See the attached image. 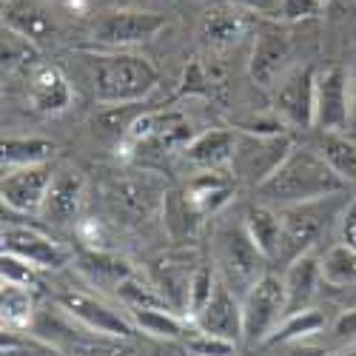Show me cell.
<instances>
[{
    "label": "cell",
    "mask_w": 356,
    "mask_h": 356,
    "mask_svg": "<svg viewBox=\"0 0 356 356\" xmlns=\"http://www.w3.org/2000/svg\"><path fill=\"white\" fill-rule=\"evenodd\" d=\"M348 188L342 177L325 163V157L311 145H293L282 165L257 186V194L265 197L271 205H300L337 197Z\"/></svg>",
    "instance_id": "1"
},
{
    "label": "cell",
    "mask_w": 356,
    "mask_h": 356,
    "mask_svg": "<svg viewBox=\"0 0 356 356\" xmlns=\"http://www.w3.org/2000/svg\"><path fill=\"white\" fill-rule=\"evenodd\" d=\"M157 69L140 54H100L95 57L92 88L106 106H131L145 100L157 88Z\"/></svg>",
    "instance_id": "2"
},
{
    "label": "cell",
    "mask_w": 356,
    "mask_h": 356,
    "mask_svg": "<svg viewBox=\"0 0 356 356\" xmlns=\"http://www.w3.org/2000/svg\"><path fill=\"white\" fill-rule=\"evenodd\" d=\"M288 300H285V282L274 274L259 277L243 300V342L259 345L268 342L271 334L280 328L285 319Z\"/></svg>",
    "instance_id": "3"
},
{
    "label": "cell",
    "mask_w": 356,
    "mask_h": 356,
    "mask_svg": "<svg viewBox=\"0 0 356 356\" xmlns=\"http://www.w3.org/2000/svg\"><path fill=\"white\" fill-rule=\"evenodd\" d=\"M331 211H337L334 197L316 200V202L285 205V209L280 211V217H282V245H280V257L277 259L291 265L293 259L311 254L314 243L322 236L325 225H328Z\"/></svg>",
    "instance_id": "4"
},
{
    "label": "cell",
    "mask_w": 356,
    "mask_h": 356,
    "mask_svg": "<svg viewBox=\"0 0 356 356\" xmlns=\"http://www.w3.org/2000/svg\"><path fill=\"white\" fill-rule=\"evenodd\" d=\"M293 143L285 134H236V148L231 157L234 177L262 186L268 177L282 165Z\"/></svg>",
    "instance_id": "5"
},
{
    "label": "cell",
    "mask_w": 356,
    "mask_h": 356,
    "mask_svg": "<svg viewBox=\"0 0 356 356\" xmlns=\"http://www.w3.org/2000/svg\"><path fill=\"white\" fill-rule=\"evenodd\" d=\"M57 305L66 316H72L74 322H80L86 331H92L97 337H108V339H129L137 334V325L131 322V314H120L111 305H106L97 296L86 293V291H74L66 288L57 293Z\"/></svg>",
    "instance_id": "6"
},
{
    "label": "cell",
    "mask_w": 356,
    "mask_h": 356,
    "mask_svg": "<svg viewBox=\"0 0 356 356\" xmlns=\"http://www.w3.org/2000/svg\"><path fill=\"white\" fill-rule=\"evenodd\" d=\"M316 108V69L296 66L274 86V114L285 126L311 129Z\"/></svg>",
    "instance_id": "7"
},
{
    "label": "cell",
    "mask_w": 356,
    "mask_h": 356,
    "mask_svg": "<svg viewBox=\"0 0 356 356\" xmlns=\"http://www.w3.org/2000/svg\"><path fill=\"white\" fill-rule=\"evenodd\" d=\"M314 126L319 131H350V72L328 66L316 72Z\"/></svg>",
    "instance_id": "8"
},
{
    "label": "cell",
    "mask_w": 356,
    "mask_h": 356,
    "mask_svg": "<svg viewBox=\"0 0 356 356\" xmlns=\"http://www.w3.org/2000/svg\"><path fill=\"white\" fill-rule=\"evenodd\" d=\"M3 251L32 262L38 271H60L72 262V251L63 243L51 240L38 228L15 225V222L3 225Z\"/></svg>",
    "instance_id": "9"
},
{
    "label": "cell",
    "mask_w": 356,
    "mask_h": 356,
    "mask_svg": "<svg viewBox=\"0 0 356 356\" xmlns=\"http://www.w3.org/2000/svg\"><path fill=\"white\" fill-rule=\"evenodd\" d=\"M51 180L54 171L49 163L3 171V183H0L3 205L15 214H40Z\"/></svg>",
    "instance_id": "10"
},
{
    "label": "cell",
    "mask_w": 356,
    "mask_h": 356,
    "mask_svg": "<svg viewBox=\"0 0 356 356\" xmlns=\"http://www.w3.org/2000/svg\"><path fill=\"white\" fill-rule=\"evenodd\" d=\"M165 29V17L154 12H108L97 20L95 38L103 46L126 49L157 38Z\"/></svg>",
    "instance_id": "11"
},
{
    "label": "cell",
    "mask_w": 356,
    "mask_h": 356,
    "mask_svg": "<svg viewBox=\"0 0 356 356\" xmlns=\"http://www.w3.org/2000/svg\"><path fill=\"white\" fill-rule=\"evenodd\" d=\"M165 200H168L165 183L154 171H134L114 183V202L134 220L154 217L157 211L165 209Z\"/></svg>",
    "instance_id": "12"
},
{
    "label": "cell",
    "mask_w": 356,
    "mask_h": 356,
    "mask_svg": "<svg viewBox=\"0 0 356 356\" xmlns=\"http://www.w3.org/2000/svg\"><path fill=\"white\" fill-rule=\"evenodd\" d=\"M194 328L202 334L228 339L234 345L243 339V302L236 300V293L225 282H217L211 302L194 319Z\"/></svg>",
    "instance_id": "13"
},
{
    "label": "cell",
    "mask_w": 356,
    "mask_h": 356,
    "mask_svg": "<svg viewBox=\"0 0 356 356\" xmlns=\"http://www.w3.org/2000/svg\"><path fill=\"white\" fill-rule=\"evenodd\" d=\"M86 197V177L77 168H60L54 171V180L49 186L46 202H43V217L54 225H69L77 220Z\"/></svg>",
    "instance_id": "14"
},
{
    "label": "cell",
    "mask_w": 356,
    "mask_h": 356,
    "mask_svg": "<svg viewBox=\"0 0 356 356\" xmlns=\"http://www.w3.org/2000/svg\"><path fill=\"white\" fill-rule=\"evenodd\" d=\"M288 60H291V43H288V38L280 35V32H262L254 40L251 63H248L251 80L257 86L271 88V92H274V86L291 72Z\"/></svg>",
    "instance_id": "15"
},
{
    "label": "cell",
    "mask_w": 356,
    "mask_h": 356,
    "mask_svg": "<svg viewBox=\"0 0 356 356\" xmlns=\"http://www.w3.org/2000/svg\"><path fill=\"white\" fill-rule=\"evenodd\" d=\"M220 259L228 271H234L243 282H248V288L265 277L262 274V262L265 257L259 254V248L251 243V236L245 231V225H228L220 234Z\"/></svg>",
    "instance_id": "16"
},
{
    "label": "cell",
    "mask_w": 356,
    "mask_h": 356,
    "mask_svg": "<svg viewBox=\"0 0 356 356\" xmlns=\"http://www.w3.org/2000/svg\"><path fill=\"white\" fill-rule=\"evenodd\" d=\"M29 100L40 114H60L72 103V86L57 66L38 63L29 72Z\"/></svg>",
    "instance_id": "17"
},
{
    "label": "cell",
    "mask_w": 356,
    "mask_h": 356,
    "mask_svg": "<svg viewBox=\"0 0 356 356\" xmlns=\"http://www.w3.org/2000/svg\"><path fill=\"white\" fill-rule=\"evenodd\" d=\"M282 282H285V300H288L285 316L311 308V300H314V293H316V288L322 282V262L314 254H305L300 259H293L288 265Z\"/></svg>",
    "instance_id": "18"
},
{
    "label": "cell",
    "mask_w": 356,
    "mask_h": 356,
    "mask_svg": "<svg viewBox=\"0 0 356 356\" xmlns=\"http://www.w3.org/2000/svg\"><path fill=\"white\" fill-rule=\"evenodd\" d=\"M234 148H236V134L234 131L211 129V131H202L194 140H188V145L183 148V154H186L188 163H194L200 168L217 171L222 165H231Z\"/></svg>",
    "instance_id": "19"
},
{
    "label": "cell",
    "mask_w": 356,
    "mask_h": 356,
    "mask_svg": "<svg viewBox=\"0 0 356 356\" xmlns=\"http://www.w3.org/2000/svg\"><path fill=\"white\" fill-rule=\"evenodd\" d=\"M186 197L202 217L217 214L234 197V177H225V171H220V168L217 171H205V174L194 177V180L188 183Z\"/></svg>",
    "instance_id": "20"
},
{
    "label": "cell",
    "mask_w": 356,
    "mask_h": 356,
    "mask_svg": "<svg viewBox=\"0 0 356 356\" xmlns=\"http://www.w3.org/2000/svg\"><path fill=\"white\" fill-rule=\"evenodd\" d=\"M251 243L259 248V254L265 259H277L280 257V245H282V217L280 211H274L271 205H251L243 220Z\"/></svg>",
    "instance_id": "21"
},
{
    "label": "cell",
    "mask_w": 356,
    "mask_h": 356,
    "mask_svg": "<svg viewBox=\"0 0 356 356\" xmlns=\"http://www.w3.org/2000/svg\"><path fill=\"white\" fill-rule=\"evenodd\" d=\"M3 23L9 32L26 38V40H46L54 35V23L51 17L38 6L32 3V0H12V3H6L3 9Z\"/></svg>",
    "instance_id": "22"
},
{
    "label": "cell",
    "mask_w": 356,
    "mask_h": 356,
    "mask_svg": "<svg viewBox=\"0 0 356 356\" xmlns=\"http://www.w3.org/2000/svg\"><path fill=\"white\" fill-rule=\"evenodd\" d=\"M245 35V20L231 12V9H211L205 12L202 26H200V38L205 46L211 49H228Z\"/></svg>",
    "instance_id": "23"
},
{
    "label": "cell",
    "mask_w": 356,
    "mask_h": 356,
    "mask_svg": "<svg viewBox=\"0 0 356 356\" xmlns=\"http://www.w3.org/2000/svg\"><path fill=\"white\" fill-rule=\"evenodd\" d=\"M131 322L137 325V331L157 337V339H186L191 334V325L177 316L171 308H140V311H129Z\"/></svg>",
    "instance_id": "24"
},
{
    "label": "cell",
    "mask_w": 356,
    "mask_h": 356,
    "mask_svg": "<svg viewBox=\"0 0 356 356\" xmlns=\"http://www.w3.org/2000/svg\"><path fill=\"white\" fill-rule=\"evenodd\" d=\"M54 143L43 137H6L3 140V171L43 165L54 157Z\"/></svg>",
    "instance_id": "25"
},
{
    "label": "cell",
    "mask_w": 356,
    "mask_h": 356,
    "mask_svg": "<svg viewBox=\"0 0 356 356\" xmlns=\"http://www.w3.org/2000/svg\"><path fill=\"white\" fill-rule=\"evenodd\" d=\"M316 152L345 183H356V143L342 131H322Z\"/></svg>",
    "instance_id": "26"
},
{
    "label": "cell",
    "mask_w": 356,
    "mask_h": 356,
    "mask_svg": "<svg viewBox=\"0 0 356 356\" xmlns=\"http://www.w3.org/2000/svg\"><path fill=\"white\" fill-rule=\"evenodd\" d=\"M0 319H3V331L23 334L35 322L32 291L17 285H3V293H0Z\"/></svg>",
    "instance_id": "27"
},
{
    "label": "cell",
    "mask_w": 356,
    "mask_h": 356,
    "mask_svg": "<svg viewBox=\"0 0 356 356\" xmlns=\"http://www.w3.org/2000/svg\"><path fill=\"white\" fill-rule=\"evenodd\" d=\"M80 268H83V274H88L95 282H108V285H120L123 280H129V277H134V271H131V265L126 262V259H120V257H114V254H108V251H86L83 257H80Z\"/></svg>",
    "instance_id": "28"
},
{
    "label": "cell",
    "mask_w": 356,
    "mask_h": 356,
    "mask_svg": "<svg viewBox=\"0 0 356 356\" xmlns=\"http://www.w3.org/2000/svg\"><path fill=\"white\" fill-rule=\"evenodd\" d=\"M325 328V314L319 308H305L300 314H291L280 322V328L271 334V345H288V342H296V339H305V337H314Z\"/></svg>",
    "instance_id": "29"
},
{
    "label": "cell",
    "mask_w": 356,
    "mask_h": 356,
    "mask_svg": "<svg viewBox=\"0 0 356 356\" xmlns=\"http://www.w3.org/2000/svg\"><path fill=\"white\" fill-rule=\"evenodd\" d=\"M322 282L331 288H345L356 282V251L345 243L334 245L322 259Z\"/></svg>",
    "instance_id": "30"
},
{
    "label": "cell",
    "mask_w": 356,
    "mask_h": 356,
    "mask_svg": "<svg viewBox=\"0 0 356 356\" xmlns=\"http://www.w3.org/2000/svg\"><path fill=\"white\" fill-rule=\"evenodd\" d=\"M163 211H165V222H168L174 236H191L202 222V214L188 202L186 191L183 194H168Z\"/></svg>",
    "instance_id": "31"
},
{
    "label": "cell",
    "mask_w": 356,
    "mask_h": 356,
    "mask_svg": "<svg viewBox=\"0 0 356 356\" xmlns=\"http://www.w3.org/2000/svg\"><path fill=\"white\" fill-rule=\"evenodd\" d=\"M217 274L211 265H200V268L191 271L188 277V296H186V308H188V316L197 319L202 314V308L211 302V296L217 291Z\"/></svg>",
    "instance_id": "32"
},
{
    "label": "cell",
    "mask_w": 356,
    "mask_h": 356,
    "mask_svg": "<svg viewBox=\"0 0 356 356\" xmlns=\"http://www.w3.org/2000/svg\"><path fill=\"white\" fill-rule=\"evenodd\" d=\"M117 296H120L123 305H126L129 311H140V308H168L165 296H163L157 288H152V285H145L143 280H137V277H129V280H123L120 285H117Z\"/></svg>",
    "instance_id": "33"
},
{
    "label": "cell",
    "mask_w": 356,
    "mask_h": 356,
    "mask_svg": "<svg viewBox=\"0 0 356 356\" xmlns=\"http://www.w3.org/2000/svg\"><path fill=\"white\" fill-rule=\"evenodd\" d=\"M35 60H38L35 43L6 29V32H3V69H9V72L29 69V72H32V69L38 66Z\"/></svg>",
    "instance_id": "34"
},
{
    "label": "cell",
    "mask_w": 356,
    "mask_h": 356,
    "mask_svg": "<svg viewBox=\"0 0 356 356\" xmlns=\"http://www.w3.org/2000/svg\"><path fill=\"white\" fill-rule=\"evenodd\" d=\"M0 356H60L54 345L35 339V337H20L15 331H3L0 339Z\"/></svg>",
    "instance_id": "35"
},
{
    "label": "cell",
    "mask_w": 356,
    "mask_h": 356,
    "mask_svg": "<svg viewBox=\"0 0 356 356\" xmlns=\"http://www.w3.org/2000/svg\"><path fill=\"white\" fill-rule=\"evenodd\" d=\"M0 274H3V285H17V288H29V291L38 285L35 265L15 257V254H6V251H3V259H0Z\"/></svg>",
    "instance_id": "36"
},
{
    "label": "cell",
    "mask_w": 356,
    "mask_h": 356,
    "mask_svg": "<svg viewBox=\"0 0 356 356\" xmlns=\"http://www.w3.org/2000/svg\"><path fill=\"white\" fill-rule=\"evenodd\" d=\"M186 348L197 356H234L236 345L228 342V339H220V337H211V334H202V331H191L186 337Z\"/></svg>",
    "instance_id": "37"
},
{
    "label": "cell",
    "mask_w": 356,
    "mask_h": 356,
    "mask_svg": "<svg viewBox=\"0 0 356 356\" xmlns=\"http://www.w3.org/2000/svg\"><path fill=\"white\" fill-rule=\"evenodd\" d=\"M322 6H325L322 0H282L280 15L285 20H305V17H314Z\"/></svg>",
    "instance_id": "38"
},
{
    "label": "cell",
    "mask_w": 356,
    "mask_h": 356,
    "mask_svg": "<svg viewBox=\"0 0 356 356\" xmlns=\"http://www.w3.org/2000/svg\"><path fill=\"white\" fill-rule=\"evenodd\" d=\"M80 240L88 245V251H106V236H103V225L97 220H83L77 225Z\"/></svg>",
    "instance_id": "39"
},
{
    "label": "cell",
    "mask_w": 356,
    "mask_h": 356,
    "mask_svg": "<svg viewBox=\"0 0 356 356\" xmlns=\"http://www.w3.org/2000/svg\"><path fill=\"white\" fill-rule=\"evenodd\" d=\"M339 231H342V243L356 251V200L348 202V209L342 211V217H339Z\"/></svg>",
    "instance_id": "40"
},
{
    "label": "cell",
    "mask_w": 356,
    "mask_h": 356,
    "mask_svg": "<svg viewBox=\"0 0 356 356\" xmlns=\"http://www.w3.org/2000/svg\"><path fill=\"white\" fill-rule=\"evenodd\" d=\"M334 334L339 339H356V308H348L337 316L334 322Z\"/></svg>",
    "instance_id": "41"
},
{
    "label": "cell",
    "mask_w": 356,
    "mask_h": 356,
    "mask_svg": "<svg viewBox=\"0 0 356 356\" xmlns=\"http://www.w3.org/2000/svg\"><path fill=\"white\" fill-rule=\"evenodd\" d=\"M231 3L248 12H259V15H274L282 9V0H231Z\"/></svg>",
    "instance_id": "42"
},
{
    "label": "cell",
    "mask_w": 356,
    "mask_h": 356,
    "mask_svg": "<svg viewBox=\"0 0 356 356\" xmlns=\"http://www.w3.org/2000/svg\"><path fill=\"white\" fill-rule=\"evenodd\" d=\"M350 134L356 137V69L350 72Z\"/></svg>",
    "instance_id": "43"
},
{
    "label": "cell",
    "mask_w": 356,
    "mask_h": 356,
    "mask_svg": "<svg viewBox=\"0 0 356 356\" xmlns=\"http://www.w3.org/2000/svg\"><path fill=\"white\" fill-rule=\"evenodd\" d=\"M322 3H325V6L331 3V6H337V9H345V12H348V9H356V0H322Z\"/></svg>",
    "instance_id": "44"
}]
</instances>
